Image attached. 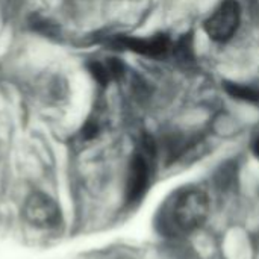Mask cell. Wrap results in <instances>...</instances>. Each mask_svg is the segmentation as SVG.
<instances>
[{"mask_svg":"<svg viewBox=\"0 0 259 259\" xmlns=\"http://www.w3.org/2000/svg\"><path fill=\"white\" fill-rule=\"evenodd\" d=\"M209 215V199L199 188L182 191L173 203V220L184 232L200 228Z\"/></svg>","mask_w":259,"mask_h":259,"instance_id":"6da1fadb","label":"cell"},{"mask_svg":"<svg viewBox=\"0 0 259 259\" xmlns=\"http://www.w3.org/2000/svg\"><path fill=\"white\" fill-rule=\"evenodd\" d=\"M241 8L237 0H223L205 23L208 36L217 42H225L234 36L240 26Z\"/></svg>","mask_w":259,"mask_h":259,"instance_id":"7a4b0ae2","label":"cell"},{"mask_svg":"<svg viewBox=\"0 0 259 259\" xmlns=\"http://www.w3.org/2000/svg\"><path fill=\"white\" fill-rule=\"evenodd\" d=\"M155 156V144L152 138H147L143 144V150L137 152L131 161L127 173V199L131 202L140 200L149 188L150 182V158Z\"/></svg>","mask_w":259,"mask_h":259,"instance_id":"3957f363","label":"cell"},{"mask_svg":"<svg viewBox=\"0 0 259 259\" xmlns=\"http://www.w3.org/2000/svg\"><path fill=\"white\" fill-rule=\"evenodd\" d=\"M115 49H127L135 53L149 58H164L171 49V42L167 35H155L150 38H135V36H115L109 42Z\"/></svg>","mask_w":259,"mask_h":259,"instance_id":"277c9868","label":"cell"},{"mask_svg":"<svg viewBox=\"0 0 259 259\" xmlns=\"http://www.w3.org/2000/svg\"><path fill=\"white\" fill-rule=\"evenodd\" d=\"M24 215L33 226L50 228L59 222V208L49 196L35 193L26 200Z\"/></svg>","mask_w":259,"mask_h":259,"instance_id":"5b68a950","label":"cell"},{"mask_svg":"<svg viewBox=\"0 0 259 259\" xmlns=\"http://www.w3.org/2000/svg\"><path fill=\"white\" fill-rule=\"evenodd\" d=\"M225 90L234 99L244 102H259V83H238V82H225Z\"/></svg>","mask_w":259,"mask_h":259,"instance_id":"8992f818","label":"cell"},{"mask_svg":"<svg viewBox=\"0 0 259 259\" xmlns=\"http://www.w3.org/2000/svg\"><path fill=\"white\" fill-rule=\"evenodd\" d=\"M90 71H91V74L94 76V79H96L99 83H102V85H106L109 80H112V77H111V74H109V70H108V67H106V64H102V62L94 61V62L90 64Z\"/></svg>","mask_w":259,"mask_h":259,"instance_id":"52a82bcc","label":"cell"},{"mask_svg":"<svg viewBox=\"0 0 259 259\" xmlns=\"http://www.w3.org/2000/svg\"><path fill=\"white\" fill-rule=\"evenodd\" d=\"M252 152H253V155L259 159V137L253 141V144H252Z\"/></svg>","mask_w":259,"mask_h":259,"instance_id":"ba28073f","label":"cell"},{"mask_svg":"<svg viewBox=\"0 0 259 259\" xmlns=\"http://www.w3.org/2000/svg\"><path fill=\"white\" fill-rule=\"evenodd\" d=\"M118 259H127V258H118Z\"/></svg>","mask_w":259,"mask_h":259,"instance_id":"9c48e42d","label":"cell"}]
</instances>
